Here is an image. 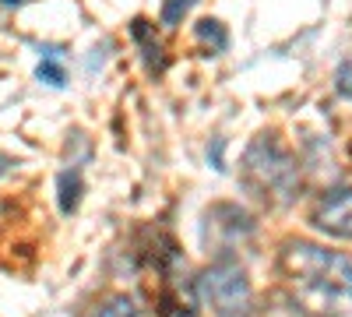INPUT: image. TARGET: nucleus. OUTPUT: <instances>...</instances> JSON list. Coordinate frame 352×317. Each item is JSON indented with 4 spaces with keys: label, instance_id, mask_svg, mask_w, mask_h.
I'll list each match as a JSON object with an SVG mask.
<instances>
[{
    "label": "nucleus",
    "instance_id": "1",
    "mask_svg": "<svg viewBox=\"0 0 352 317\" xmlns=\"http://www.w3.org/2000/svg\"><path fill=\"white\" fill-rule=\"evenodd\" d=\"M240 184L272 208H285L300 197V162L282 149L275 134H257L240 159Z\"/></svg>",
    "mask_w": 352,
    "mask_h": 317
},
{
    "label": "nucleus",
    "instance_id": "2",
    "mask_svg": "<svg viewBox=\"0 0 352 317\" xmlns=\"http://www.w3.org/2000/svg\"><path fill=\"white\" fill-rule=\"evenodd\" d=\"M278 272L285 275L289 289H352V261L335 250H324L310 240H289L278 250Z\"/></svg>",
    "mask_w": 352,
    "mask_h": 317
},
{
    "label": "nucleus",
    "instance_id": "3",
    "mask_svg": "<svg viewBox=\"0 0 352 317\" xmlns=\"http://www.w3.org/2000/svg\"><path fill=\"white\" fill-rule=\"evenodd\" d=\"M197 300L212 310V317H257L254 285L247 268L232 257H219L197 275Z\"/></svg>",
    "mask_w": 352,
    "mask_h": 317
},
{
    "label": "nucleus",
    "instance_id": "4",
    "mask_svg": "<svg viewBox=\"0 0 352 317\" xmlns=\"http://www.w3.org/2000/svg\"><path fill=\"white\" fill-rule=\"evenodd\" d=\"M314 226L328 237L352 240V190L342 187V190H331L320 197L314 208Z\"/></svg>",
    "mask_w": 352,
    "mask_h": 317
},
{
    "label": "nucleus",
    "instance_id": "5",
    "mask_svg": "<svg viewBox=\"0 0 352 317\" xmlns=\"http://www.w3.org/2000/svg\"><path fill=\"white\" fill-rule=\"evenodd\" d=\"M131 36H134V43L141 46V56H144V64H148V71H162L166 67V56H162V43H159V36H155V25H148L144 18H134L131 21Z\"/></svg>",
    "mask_w": 352,
    "mask_h": 317
},
{
    "label": "nucleus",
    "instance_id": "6",
    "mask_svg": "<svg viewBox=\"0 0 352 317\" xmlns=\"http://www.w3.org/2000/svg\"><path fill=\"white\" fill-rule=\"evenodd\" d=\"M56 187H60V212L71 215L78 208V201H81V173L78 169H64L60 180H56Z\"/></svg>",
    "mask_w": 352,
    "mask_h": 317
},
{
    "label": "nucleus",
    "instance_id": "7",
    "mask_svg": "<svg viewBox=\"0 0 352 317\" xmlns=\"http://www.w3.org/2000/svg\"><path fill=\"white\" fill-rule=\"evenodd\" d=\"M197 39L208 46L212 53H222L226 46H229V36H226V28H222V21H215V18H204V21H197Z\"/></svg>",
    "mask_w": 352,
    "mask_h": 317
},
{
    "label": "nucleus",
    "instance_id": "8",
    "mask_svg": "<svg viewBox=\"0 0 352 317\" xmlns=\"http://www.w3.org/2000/svg\"><path fill=\"white\" fill-rule=\"evenodd\" d=\"M36 74H39V81H46V85H53V89H60V85L67 81V74H64V67H60V56H56L53 50L39 61V67H36Z\"/></svg>",
    "mask_w": 352,
    "mask_h": 317
},
{
    "label": "nucleus",
    "instance_id": "9",
    "mask_svg": "<svg viewBox=\"0 0 352 317\" xmlns=\"http://www.w3.org/2000/svg\"><path fill=\"white\" fill-rule=\"evenodd\" d=\"M92 317H138V303L131 296H109Z\"/></svg>",
    "mask_w": 352,
    "mask_h": 317
},
{
    "label": "nucleus",
    "instance_id": "10",
    "mask_svg": "<svg viewBox=\"0 0 352 317\" xmlns=\"http://www.w3.org/2000/svg\"><path fill=\"white\" fill-rule=\"evenodd\" d=\"M190 4H194V0H166V4H162V25L176 28L184 21V14L190 11Z\"/></svg>",
    "mask_w": 352,
    "mask_h": 317
},
{
    "label": "nucleus",
    "instance_id": "11",
    "mask_svg": "<svg viewBox=\"0 0 352 317\" xmlns=\"http://www.w3.org/2000/svg\"><path fill=\"white\" fill-rule=\"evenodd\" d=\"M335 81H338V92H342L345 99H352V64H342Z\"/></svg>",
    "mask_w": 352,
    "mask_h": 317
},
{
    "label": "nucleus",
    "instance_id": "12",
    "mask_svg": "<svg viewBox=\"0 0 352 317\" xmlns=\"http://www.w3.org/2000/svg\"><path fill=\"white\" fill-rule=\"evenodd\" d=\"M11 166H14V159H11V155H4V152H0V177H4V173H8Z\"/></svg>",
    "mask_w": 352,
    "mask_h": 317
},
{
    "label": "nucleus",
    "instance_id": "13",
    "mask_svg": "<svg viewBox=\"0 0 352 317\" xmlns=\"http://www.w3.org/2000/svg\"><path fill=\"white\" fill-rule=\"evenodd\" d=\"M0 4H8V8H18V4H25V0H0Z\"/></svg>",
    "mask_w": 352,
    "mask_h": 317
}]
</instances>
